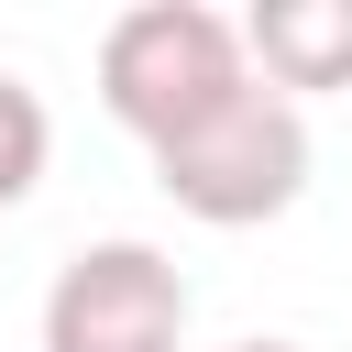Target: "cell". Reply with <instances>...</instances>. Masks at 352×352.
I'll list each match as a JSON object with an SVG mask.
<instances>
[{
    "label": "cell",
    "mask_w": 352,
    "mask_h": 352,
    "mask_svg": "<svg viewBox=\"0 0 352 352\" xmlns=\"http://www.w3.org/2000/svg\"><path fill=\"white\" fill-rule=\"evenodd\" d=\"M242 88H253L242 22L209 11V0H143V11H121L99 33V99H110L121 132H143V154L176 143L187 121H209Z\"/></svg>",
    "instance_id": "1"
},
{
    "label": "cell",
    "mask_w": 352,
    "mask_h": 352,
    "mask_svg": "<svg viewBox=\"0 0 352 352\" xmlns=\"http://www.w3.org/2000/svg\"><path fill=\"white\" fill-rule=\"evenodd\" d=\"M154 187L187 220H209V231H242V220L297 209V187H308V121H297V99L253 77L242 99H220L176 143H154Z\"/></svg>",
    "instance_id": "2"
},
{
    "label": "cell",
    "mask_w": 352,
    "mask_h": 352,
    "mask_svg": "<svg viewBox=\"0 0 352 352\" xmlns=\"http://www.w3.org/2000/svg\"><path fill=\"white\" fill-rule=\"evenodd\" d=\"M187 341V275L154 242H88L44 286V352H176Z\"/></svg>",
    "instance_id": "3"
},
{
    "label": "cell",
    "mask_w": 352,
    "mask_h": 352,
    "mask_svg": "<svg viewBox=\"0 0 352 352\" xmlns=\"http://www.w3.org/2000/svg\"><path fill=\"white\" fill-rule=\"evenodd\" d=\"M242 55L264 88H352V0H253Z\"/></svg>",
    "instance_id": "4"
},
{
    "label": "cell",
    "mask_w": 352,
    "mask_h": 352,
    "mask_svg": "<svg viewBox=\"0 0 352 352\" xmlns=\"http://www.w3.org/2000/svg\"><path fill=\"white\" fill-rule=\"evenodd\" d=\"M44 143H55V121H44V99L0 66V209L11 198H33V176H44Z\"/></svg>",
    "instance_id": "5"
},
{
    "label": "cell",
    "mask_w": 352,
    "mask_h": 352,
    "mask_svg": "<svg viewBox=\"0 0 352 352\" xmlns=\"http://www.w3.org/2000/svg\"><path fill=\"white\" fill-rule=\"evenodd\" d=\"M231 352H297V341H231Z\"/></svg>",
    "instance_id": "6"
}]
</instances>
